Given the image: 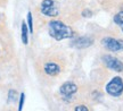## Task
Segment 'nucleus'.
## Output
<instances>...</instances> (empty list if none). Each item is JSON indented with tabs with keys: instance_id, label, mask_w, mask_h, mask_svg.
Segmentation results:
<instances>
[{
	"instance_id": "f257e3e1",
	"label": "nucleus",
	"mask_w": 123,
	"mask_h": 111,
	"mask_svg": "<svg viewBox=\"0 0 123 111\" xmlns=\"http://www.w3.org/2000/svg\"><path fill=\"white\" fill-rule=\"evenodd\" d=\"M73 30L61 21H51L49 23V35L56 41L70 39L73 36Z\"/></svg>"
},
{
	"instance_id": "f03ea898",
	"label": "nucleus",
	"mask_w": 123,
	"mask_h": 111,
	"mask_svg": "<svg viewBox=\"0 0 123 111\" xmlns=\"http://www.w3.org/2000/svg\"><path fill=\"white\" fill-rule=\"evenodd\" d=\"M42 73L49 77H56L62 73L61 62L56 59L49 58L42 62Z\"/></svg>"
},
{
	"instance_id": "7ed1b4c3",
	"label": "nucleus",
	"mask_w": 123,
	"mask_h": 111,
	"mask_svg": "<svg viewBox=\"0 0 123 111\" xmlns=\"http://www.w3.org/2000/svg\"><path fill=\"white\" fill-rule=\"evenodd\" d=\"M106 92L112 96H120L123 93V79L121 77H114L106 85Z\"/></svg>"
},
{
	"instance_id": "20e7f679",
	"label": "nucleus",
	"mask_w": 123,
	"mask_h": 111,
	"mask_svg": "<svg viewBox=\"0 0 123 111\" xmlns=\"http://www.w3.org/2000/svg\"><path fill=\"white\" fill-rule=\"evenodd\" d=\"M40 10L43 15L49 16V17H56L59 13L54 0H42L40 5Z\"/></svg>"
},
{
	"instance_id": "39448f33",
	"label": "nucleus",
	"mask_w": 123,
	"mask_h": 111,
	"mask_svg": "<svg viewBox=\"0 0 123 111\" xmlns=\"http://www.w3.org/2000/svg\"><path fill=\"white\" fill-rule=\"evenodd\" d=\"M101 60L104 62V65L112 70L116 71V73H122L123 71V62L117 58L110 56V54H106V56H103Z\"/></svg>"
},
{
	"instance_id": "423d86ee",
	"label": "nucleus",
	"mask_w": 123,
	"mask_h": 111,
	"mask_svg": "<svg viewBox=\"0 0 123 111\" xmlns=\"http://www.w3.org/2000/svg\"><path fill=\"white\" fill-rule=\"evenodd\" d=\"M101 44L105 49L110 50V51H113V52H116V51H121L123 50V40H117V39H114V37H104L101 40Z\"/></svg>"
},
{
	"instance_id": "0eeeda50",
	"label": "nucleus",
	"mask_w": 123,
	"mask_h": 111,
	"mask_svg": "<svg viewBox=\"0 0 123 111\" xmlns=\"http://www.w3.org/2000/svg\"><path fill=\"white\" fill-rule=\"evenodd\" d=\"M76 92H78V86L72 82L64 83L61 86V90H59V93H61L64 100H71Z\"/></svg>"
},
{
	"instance_id": "6e6552de",
	"label": "nucleus",
	"mask_w": 123,
	"mask_h": 111,
	"mask_svg": "<svg viewBox=\"0 0 123 111\" xmlns=\"http://www.w3.org/2000/svg\"><path fill=\"white\" fill-rule=\"evenodd\" d=\"M93 44V39L90 36H80L73 41V45L78 49H84Z\"/></svg>"
},
{
	"instance_id": "1a4fd4ad",
	"label": "nucleus",
	"mask_w": 123,
	"mask_h": 111,
	"mask_svg": "<svg viewBox=\"0 0 123 111\" xmlns=\"http://www.w3.org/2000/svg\"><path fill=\"white\" fill-rule=\"evenodd\" d=\"M27 25L25 21H23L22 22V42L23 44H27V42H29V32H27Z\"/></svg>"
},
{
	"instance_id": "9d476101",
	"label": "nucleus",
	"mask_w": 123,
	"mask_h": 111,
	"mask_svg": "<svg viewBox=\"0 0 123 111\" xmlns=\"http://www.w3.org/2000/svg\"><path fill=\"white\" fill-rule=\"evenodd\" d=\"M114 22L116 25H119L121 27V30L123 31V11H120L114 16Z\"/></svg>"
},
{
	"instance_id": "9b49d317",
	"label": "nucleus",
	"mask_w": 123,
	"mask_h": 111,
	"mask_svg": "<svg viewBox=\"0 0 123 111\" xmlns=\"http://www.w3.org/2000/svg\"><path fill=\"white\" fill-rule=\"evenodd\" d=\"M27 23H29L30 33H33V21H32V14H31V11L27 13Z\"/></svg>"
},
{
	"instance_id": "f8f14e48",
	"label": "nucleus",
	"mask_w": 123,
	"mask_h": 111,
	"mask_svg": "<svg viewBox=\"0 0 123 111\" xmlns=\"http://www.w3.org/2000/svg\"><path fill=\"white\" fill-rule=\"evenodd\" d=\"M24 100H25V94L22 93L21 94V98H19V104H18V111H22L23 109V104H24Z\"/></svg>"
},
{
	"instance_id": "ddd939ff",
	"label": "nucleus",
	"mask_w": 123,
	"mask_h": 111,
	"mask_svg": "<svg viewBox=\"0 0 123 111\" xmlns=\"http://www.w3.org/2000/svg\"><path fill=\"white\" fill-rule=\"evenodd\" d=\"M8 99H9V101H15V99H16V92H15L14 90H10V91H9Z\"/></svg>"
},
{
	"instance_id": "4468645a",
	"label": "nucleus",
	"mask_w": 123,
	"mask_h": 111,
	"mask_svg": "<svg viewBox=\"0 0 123 111\" xmlns=\"http://www.w3.org/2000/svg\"><path fill=\"white\" fill-rule=\"evenodd\" d=\"M75 111H89V110L86 106H78V107H75Z\"/></svg>"
},
{
	"instance_id": "2eb2a0df",
	"label": "nucleus",
	"mask_w": 123,
	"mask_h": 111,
	"mask_svg": "<svg viewBox=\"0 0 123 111\" xmlns=\"http://www.w3.org/2000/svg\"><path fill=\"white\" fill-rule=\"evenodd\" d=\"M0 54H1V51H0Z\"/></svg>"
}]
</instances>
